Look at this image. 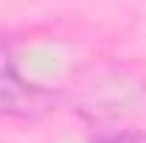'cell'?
Masks as SVG:
<instances>
[{"mask_svg": "<svg viewBox=\"0 0 146 143\" xmlns=\"http://www.w3.org/2000/svg\"><path fill=\"white\" fill-rule=\"evenodd\" d=\"M59 104V93L25 79L14 68H0V118L39 121Z\"/></svg>", "mask_w": 146, "mask_h": 143, "instance_id": "cell-1", "label": "cell"}, {"mask_svg": "<svg viewBox=\"0 0 146 143\" xmlns=\"http://www.w3.org/2000/svg\"><path fill=\"white\" fill-rule=\"evenodd\" d=\"M93 143H146V129H124V132H112L104 138H96Z\"/></svg>", "mask_w": 146, "mask_h": 143, "instance_id": "cell-2", "label": "cell"}]
</instances>
